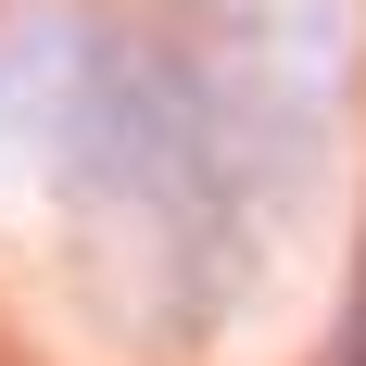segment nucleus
<instances>
[{
	"label": "nucleus",
	"mask_w": 366,
	"mask_h": 366,
	"mask_svg": "<svg viewBox=\"0 0 366 366\" xmlns=\"http://www.w3.org/2000/svg\"><path fill=\"white\" fill-rule=\"evenodd\" d=\"M329 366H366V265H354V316H341V354Z\"/></svg>",
	"instance_id": "obj_1"
}]
</instances>
